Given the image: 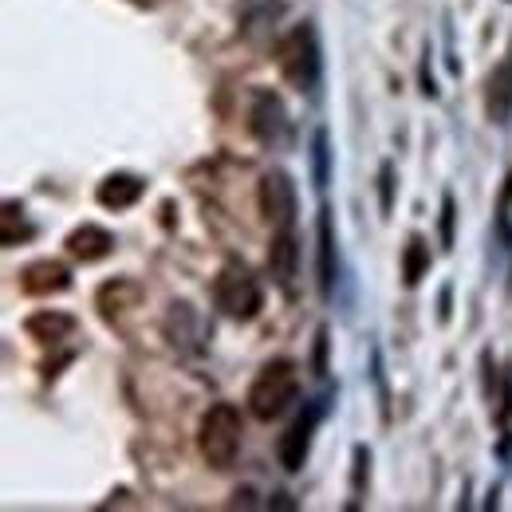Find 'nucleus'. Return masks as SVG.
<instances>
[{"mask_svg":"<svg viewBox=\"0 0 512 512\" xmlns=\"http://www.w3.org/2000/svg\"><path fill=\"white\" fill-rule=\"evenodd\" d=\"M241 434H245V426H241V410L233 402L209 406L201 426H197V449H201L205 465L209 469H229L241 453Z\"/></svg>","mask_w":512,"mask_h":512,"instance_id":"1","label":"nucleus"},{"mask_svg":"<svg viewBox=\"0 0 512 512\" xmlns=\"http://www.w3.org/2000/svg\"><path fill=\"white\" fill-rule=\"evenodd\" d=\"M296 394H300V371H296V363L272 359V363L260 367V375L249 386V410H253V418H260V422H272V418H280L296 402Z\"/></svg>","mask_w":512,"mask_h":512,"instance_id":"2","label":"nucleus"},{"mask_svg":"<svg viewBox=\"0 0 512 512\" xmlns=\"http://www.w3.org/2000/svg\"><path fill=\"white\" fill-rule=\"evenodd\" d=\"M213 304H217L221 316H229V320H241V323L256 320V312H260V304H264L260 280H256L245 264L229 260V264L217 272V280H213Z\"/></svg>","mask_w":512,"mask_h":512,"instance_id":"3","label":"nucleus"},{"mask_svg":"<svg viewBox=\"0 0 512 512\" xmlns=\"http://www.w3.org/2000/svg\"><path fill=\"white\" fill-rule=\"evenodd\" d=\"M276 67H280V75L296 87V91H312L316 83H320V40H316V32L308 28V24H300V28H292L284 40H280V48H276Z\"/></svg>","mask_w":512,"mask_h":512,"instance_id":"4","label":"nucleus"},{"mask_svg":"<svg viewBox=\"0 0 512 512\" xmlns=\"http://www.w3.org/2000/svg\"><path fill=\"white\" fill-rule=\"evenodd\" d=\"M256 201H260L264 221H268L276 233L296 225V182H292L284 170H268V174L260 178Z\"/></svg>","mask_w":512,"mask_h":512,"instance_id":"5","label":"nucleus"},{"mask_svg":"<svg viewBox=\"0 0 512 512\" xmlns=\"http://www.w3.org/2000/svg\"><path fill=\"white\" fill-rule=\"evenodd\" d=\"M316 426H320V410H308V414H300V418L280 434L276 457H280V465H284L288 473H300V469H304V461H308V453H312Z\"/></svg>","mask_w":512,"mask_h":512,"instance_id":"6","label":"nucleus"},{"mask_svg":"<svg viewBox=\"0 0 512 512\" xmlns=\"http://www.w3.org/2000/svg\"><path fill=\"white\" fill-rule=\"evenodd\" d=\"M20 288L28 296H56V292L71 288V272L60 260H32L20 268Z\"/></svg>","mask_w":512,"mask_h":512,"instance_id":"7","label":"nucleus"},{"mask_svg":"<svg viewBox=\"0 0 512 512\" xmlns=\"http://www.w3.org/2000/svg\"><path fill=\"white\" fill-rule=\"evenodd\" d=\"M485 115L497 127L512 119V52L485 79Z\"/></svg>","mask_w":512,"mask_h":512,"instance_id":"8","label":"nucleus"},{"mask_svg":"<svg viewBox=\"0 0 512 512\" xmlns=\"http://www.w3.org/2000/svg\"><path fill=\"white\" fill-rule=\"evenodd\" d=\"M288 130V115H284V103L272 95V91H260L256 95V107H253V134L260 142L276 146Z\"/></svg>","mask_w":512,"mask_h":512,"instance_id":"9","label":"nucleus"},{"mask_svg":"<svg viewBox=\"0 0 512 512\" xmlns=\"http://www.w3.org/2000/svg\"><path fill=\"white\" fill-rule=\"evenodd\" d=\"M67 253L75 256V260H83V264H95V260H103V256L115 253V237L103 229V225H79L71 237H67Z\"/></svg>","mask_w":512,"mask_h":512,"instance_id":"10","label":"nucleus"},{"mask_svg":"<svg viewBox=\"0 0 512 512\" xmlns=\"http://www.w3.org/2000/svg\"><path fill=\"white\" fill-rule=\"evenodd\" d=\"M296 268H300V245H296L292 229H280V233L272 237V249H268V272H272L276 284L288 288V284L296 280Z\"/></svg>","mask_w":512,"mask_h":512,"instance_id":"11","label":"nucleus"},{"mask_svg":"<svg viewBox=\"0 0 512 512\" xmlns=\"http://www.w3.org/2000/svg\"><path fill=\"white\" fill-rule=\"evenodd\" d=\"M142 193H146V182H142V178H134V174H111V178L99 182L95 197H99L103 209H130Z\"/></svg>","mask_w":512,"mask_h":512,"instance_id":"12","label":"nucleus"},{"mask_svg":"<svg viewBox=\"0 0 512 512\" xmlns=\"http://www.w3.org/2000/svg\"><path fill=\"white\" fill-rule=\"evenodd\" d=\"M24 331L32 339H40V343H56V339H64V335L75 331V320L64 316V312H36V316L24 320Z\"/></svg>","mask_w":512,"mask_h":512,"instance_id":"13","label":"nucleus"},{"mask_svg":"<svg viewBox=\"0 0 512 512\" xmlns=\"http://www.w3.org/2000/svg\"><path fill=\"white\" fill-rule=\"evenodd\" d=\"M335 288V225H331V209L320 213V292L331 296Z\"/></svg>","mask_w":512,"mask_h":512,"instance_id":"14","label":"nucleus"},{"mask_svg":"<svg viewBox=\"0 0 512 512\" xmlns=\"http://www.w3.org/2000/svg\"><path fill=\"white\" fill-rule=\"evenodd\" d=\"M426 272H430V245L422 237H410L406 249H402V280H406V288H418Z\"/></svg>","mask_w":512,"mask_h":512,"instance_id":"15","label":"nucleus"},{"mask_svg":"<svg viewBox=\"0 0 512 512\" xmlns=\"http://www.w3.org/2000/svg\"><path fill=\"white\" fill-rule=\"evenodd\" d=\"M138 284H130V280H115V284H107L103 292H99V308H103V316L107 320H115L119 312H123V296H130Z\"/></svg>","mask_w":512,"mask_h":512,"instance_id":"16","label":"nucleus"},{"mask_svg":"<svg viewBox=\"0 0 512 512\" xmlns=\"http://www.w3.org/2000/svg\"><path fill=\"white\" fill-rule=\"evenodd\" d=\"M367 477H371V449L359 446L355 449V493H363Z\"/></svg>","mask_w":512,"mask_h":512,"instance_id":"17","label":"nucleus"},{"mask_svg":"<svg viewBox=\"0 0 512 512\" xmlns=\"http://www.w3.org/2000/svg\"><path fill=\"white\" fill-rule=\"evenodd\" d=\"M442 241L453 245V197H442Z\"/></svg>","mask_w":512,"mask_h":512,"instance_id":"18","label":"nucleus"},{"mask_svg":"<svg viewBox=\"0 0 512 512\" xmlns=\"http://www.w3.org/2000/svg\"><path fill=\"white\" fill-rule=\"evenodd\" d=\"M390 190H394V178H390V166H383V209H390Z\"/></svg>","mask_w":512,"mask_h":512,"instance_id":"19","label":"nucleus"}]
</instances>
